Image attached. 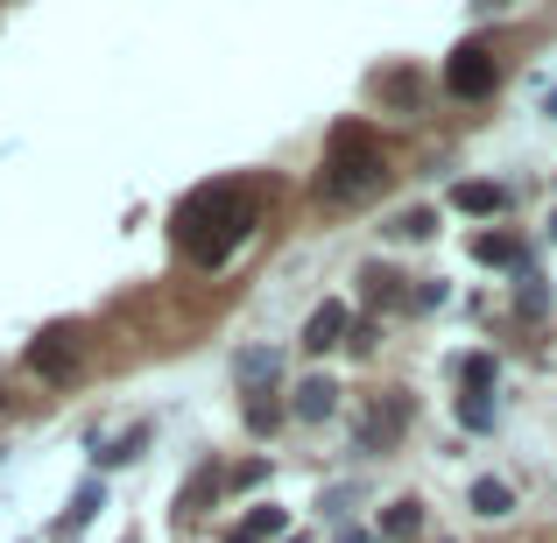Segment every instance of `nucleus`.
Returning a JSON list of instances; mask_svg holds the SVG:
<instances>
[{"label": "nucleus", "mask_w": 557, "mask_h": 543, "mask_svg": "<svg viewBox=\"0 0 557 543\" xmlns=\"http://www.w3.org/2000/svg\"><path fill=\"white\" fill-rule=\"evenodd\" d=\"M99 502H107V488H99V480H85V488L71 494V508H64V522H57V536H78L85 522L99 516Z\"/></svg>", "instance_id": "4468645a"}, {"label": "nucleus", "mask_w": 557, "mask_h": 543, "mask_svg": "<svg viewBox=\"0 0 557 543\" xmlns=\"http://www.w3.org/2000/svg\"><path fill=\"white\" fill-rule=\"evenodd\" d=\"M395 233H403V240H431V233H437V212H423V205H417V212L395 219Z\"/></svg>", "instance_id": "a211bd4d"}, {"label": "nucleus", "mask_w": 557, "mask_h": 543, "mask_svg": "<svg viewBox=\"0 0 557 543\" xmlns=\"http://www.w3.org/2000/svg\"><path fill=\"white\" fill-rule=\"evenodd\" d=\"M473 261H487V269H516V275H522V240H516V233H473Z\"/></svg>", "instance_id": "9d476101"}, {"label": "nucleus", "mask_w": 557, "mask_h": 543, "mask_svg": "<svg viewBox=\"0 0 557 543\" xmlns=\"http://www.w3.org/2000/svg\"><path fill=\"white\" fill-rule=\"evenodd\" d=\"M451 205H459V212H473V219H494L508 205V190L502 184H451Z\"/></svg>", "instance_id": "f8f14e48"}, {"label": "nucleus", "mask_w": 557, "mask_h": 543, "mask_svg": "<svg viewBox=\"0 0 557 543\" xmlns=\"http://www.w3.org/2000/svg\"><path fill=\"white\" fill-rule=\"evenodd\" d=\"M451 374L466 381V395H487L494 381H502V360L494 354H466V360H451Z\"/></svg>", "instance_id": "2eb2a0df"}, {"label": "nucleus", "mask_w": 557, "mask_h": 543, "mask_svg": "<svg viewBox=\"0 0 557 543\" xmlns=\"http://www.w3.org/2000/svg\"><path fill=\"white\" fill-rule=\"evenodd\" d=\"M374 92H381V99H403V107H417V78H409V71H395V78H374Z\"/></svg>", "instance_id": "6ab92c4d"}, {"label": "nucleus", "mask_w": 557, "mask_h": 543, "mask_svg": "<svg viewBox=\"0 0 557 543\" xmlns=\"http://www.w3.org/2000/svg\"><path fill=\"white\" fill-rule=\"evenodd\" d=\"M226 543H255V536H240V530H233V536H226Z\"/></svg>", "instance_id": "393cba45"}, {"label": "nucleus", "mask_w": 557, "mask_h": 543, "mask_svg": "<svg viewBox=\"0 0 557 543\" xmlns=\"http://www.w3.org/2000/svg\"><path fill=\"white\" fill-rule=\"evenodd\" d=\"M403 423H409V403H403V395H395V403H388V409H381V403H374V409H368V423H360V452H374V445H381V452H388V445H395V437H403Z\"/></svg>", "instance_id": "6e6552de"}, {"label": "nucleus", "mask_w": 557, "mask_h": 543, "mask_svg": "<svg viewBox=\"0 0 557 543\" xmlns=\"http://www.w3.org/2000/svg\"><path fill=\"white\" fill-rule=\"evenodd\" d=\"M473 516H487V522L516 516V488L508 480H473Z\"/></svg>", "instance_id": "ddd939ff"}, {"label": "nucleus", "mask_w": 557, "mask_h": 543, "mask_svg": "<svg viewBox=\"0 0 557 543\" xmlns=\"http://www.w3.org/2000/svg\"><path fill=\"white\" fill-rule=\"evenodd\" d=\"M141 437H149V431H127V437H113V445L99 452V466H121V459H135V452H141Z\"/></svg>", "instance_id": "aec40b11"}, {"label": "nucleus", "mask_w": 557, "mask_h": 543, "mask_svg": "<svg viewBox=\"0 0 557 543\" xmlns=\"http://www.w3.org/2000/svg\"><path fill=\"white\" fill-rule=\"evenodd\" d=\"M78 360H85V332L78 325H42L36 346H28V367H36L42 381H71Z\"/></svg>", "instance_id": "7ed1b4c3"}, {"label": "nucleus", "mask_w": 557, "mask_h": 543, "mask_svg": "<svg viewBox=\"0 0 557 543\" xmlns=\"http://www.w3.org/2000/svg\"><path fill=\"white\" fill-rule=\"evenodd\" d=\"M381 184H388V156H381V141H374L360 121L332 127V141H325V170H318V198L354 205V198H368V190H381Z\"/></svg>", "instance_id": "f03ea898"}, {"label": "nucleus", "mask_w": 557, "mask_h": 543, "mask_svg": "<svg viewBox=\"0 0 557 543\" xmlns=\"http://www.w3.org/2000/svg\"><path fill=\"white\" fill-rule=\"evenodd\" d=\"M346 332H354L346 304H318L311 325H304V354H332V346H346Z\"/></svg>", "instance_id": "423d86ee"}, {"label": "nucleus", "mask_w": 557, "mask_h": 543, "mask_svg": "<svg viewBox=\"0 0 557 543\" xmlns=\"http://www.w3.org/2000/svg\"><path fill=\"white\" fill-rule=\"evenodd\" d=\"M550 240H557V219H550Z\"/></svg>", "instance_id": "a878e982"}, {"label": "nucleus", "mask_w": 557, "mask_h": 543, "mask_svg": "<svg viewBox=\"0 0 557 543\" xmlns=\"http://www.w3.org/2000/svg\"><path fill=\"white\" fill-rule=\"evenodd\" d=\"M233 374H240L247 395H261V388H275V374H283V354H269V346H247V354L233 360Z\"/></svg>", "instance_id": "1a4fd4ad"}, {"label": "nucleus", "mask_w": 557, "mask_h": 543, "mask_svg": "<svg viewBox=\"0 0 557 543\" xmlns=\"http://www.w3.org/2000/svg\"><path fill=\"white\" fill-rule=\"evenodd\" d=\"M381 536L388 543H417L423 536V502H388L381 508Z\"/></svg>", "instance_id": "9b49d317"}, {"label": "nucleus", "mask_w": 557, "mask_h": 543, "mask_svg": "<svg viewBox=\"0 0 557 543\" xmlns=\"http://www.w3.org/2000/svg\"><path fill=\"white\" fill-rule=\"evenodd\" d=\"M459 423L466 431H494V403L487 395H459Z\"/></svg>", "instance_id": "f3484780"}, {"label": "nucleus", "mask_w": 557, "mask_h": 543, "mask_svg": "<svg viewBox=\"0 0 557 543\" xmlns=\"http://www.w3.org/2000/svg\"><path fill=\"white\" fill-rule=\"evenodd\" d=\"M283 543H304V536H283Z\"/></svg>", "instance_id": "bb28decb"}, {"label": "nucleus", "mask_w": 557, "mask_h": 543, "mask_svg": "<svg viewBox=\"0 0 557 543\" xmlns=\"http://www.w3.org/2000/svg\"><path fill=\"white\" fill-rule=\"evenodd\" d=\"M409 304H417V311H431V304H445V283H417V289H409Z\"/></svg>", "instance_id": "4be33fe9"}, {"label": "nucleus", "mask_w": 557, "mask_h": 543, "mask_svg": "<svg viewBox=\"0 0 557 543\" xmlns=\"http://www.w3.org/2000/svg\"><path fill=\"white\" fill-rule=\"evenodd\" d=\"M283 530H289V516H283V508H255V516L240 522V536H255V543H261V536H283Z\"/></svg>", "instance_id": "dca6fc26"}, {"label": "nucleus", "mask_w": 557, "mask_h": 543, "mask_svg": "<svg viewBox=\"0 0 557 543\" xmlns=\"http://www.w3.org/2000/svg\"><path fill=\"white\" fill-rule=\"evenodd\" d=\"M360 297H368L374 311H403L409 304V275H395L388 261H368V269H360Z\"/></svg>", "instance_id": "39448f33"}, {"label": "nucleus", "mask_w": 557, "mask_h": 543, "mask_svg": "<svg viewBox=\"0 0 557 543\" xmlns=\"http://www.w3.org/2000/svg\"><path fill=\"white\" fill-rule=\"evenodd\" d=\"M445 85H451L459 99H487V92H494V57L480 50V42L451 50V64H445Z\"/></svg>", "instance_id": "20e7f679"}, {"label": "nucleus", "mask_w": 557, "mask_h": 543, "mask_svg": "<svg viewBox=\"0 0 557 543\" xmlns=\"http://www.w3.org/2000/svg\"><path fill=\"white\" fill-rule=\"evenodd\" d=\"M255 190L247 184H205V190H190V198L177 205V247H184V261H198V269H219V261L233 255V247L255 233Z\"/></svg>", "instance_id": "f257e3e1"}, {"label": "nucleus", "mask_w": 557, "mask_h": 543, "mask_svg": "<svg viewBox=\"0 0 557 543\" xmlns=\"http://www.w3.org/2000/svg\"><path fill=\"white\" fill-rule=\"evenodd\" d=\"M544 107H550V121H557V85H550V92H544Z\"/></svg>", "instance_id": "b1692460"}, {"label": "nucleus", "mask_w": 557, "mask_h": 543, "mask_svg": "<svg viewBox=\"0 0 557 543\" xmlns=\"http://www.w3.org/2000/svg\"><path fill=\"white\" fill-rule=\"evenodd\" d=\"M247 423H255V431H275V403H261V395H255V403H247Z\"/></svg>", "instance_id": "5701e85b"}, {"label": "nucleus", "mask_w": 557, "mask_h": 543, "mask_svg": "<svg viewBox=\"0 0 557 543\" xmlns=\"http://www.w3.org/2000/svg\"><path fill=\"white\" fill-rule=\"evenodd\" d=\"M332 409H339V381H332V374H311V381H297V395H289V417H304V423H325Z\"/></svg>", "instance_id": "0eeeda50"}, {"label": "nucleus", "mask_w": 557, "mask_h": 543, "mask_svg": "<svg viewBox=\"0 0 557 543\" xmlns=\"http://www.w3.org/2000/svg\"><path fill=\"white\" fill-rule=\"evenodd\" d=\"M522 311H530V318H536V311H544V283H536V275H530V269H522Z\"/></svg>", "instance_id": "412c9836"}]
</instances>
